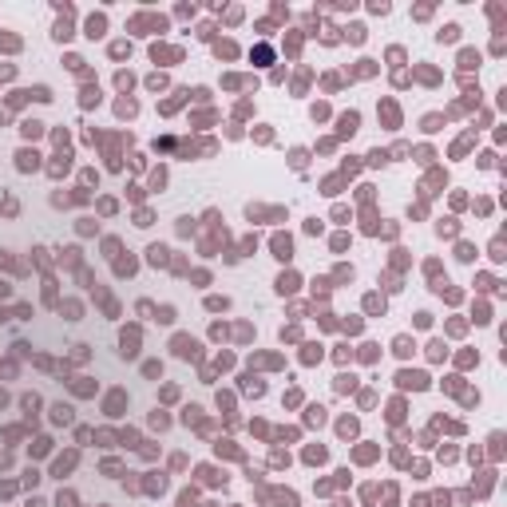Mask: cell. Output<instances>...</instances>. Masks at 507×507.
Masks as SVG:
<instances>
[{
  "instance_id": "4fadbf2b",
  "label": "cell",
  "mask_w": 507,
  "mask_h": 507,
  "mask_svg": "<svg viewBox=\"0 0 507 507\" xmlns=\"http://www.w3.org/2000/svg\"><path fill=\"white\" fill-rule=\"evenodd\" d=\"M115 273H119V278L135 273V258H119V262H115Z\"/></svg>"
},
{
  "instance_id": "f1b7e54d",
  "label": "cell",
  "mask_w": 507,
  "mask_h": 507,
  "mask_svg": "<svg viewBox=\"0 0 507 507\" xmlns=\"http://www.w3.org/2000/svg\"><path fill=\"white\" fill-rule=\"evenodd\" d=\"M179 507H194V492H182L179 495Z\"/></svg>"
},
{
  "instance_id": "d4e9b609",
  "label": "cell",
  "mask_w": 507,
  "mask_h": 507,
  "mask_svg": "<svg viewBox=\"0 0 507 507\" xmlns=\"http://www.w3.org/2000/svg\"><path fill=\"white\" fill-rule=\"evenodd\" d=\"M492 258H495V262H503V258H507V253H503V242H499V238L492 242Z\"/></svg>"
},
{
  "instance_id": "ffe728a7",
  "label": "cell",
  "mask_w": 507,
  "mask_h": 507,
  "mask_svg": "<svg viewBox=\"0 0 507 507\" xmlns=\"http://www.w3.org/2000/svg\"><path fill=\"white\" fill-rule=\"evenodd\" d=\"M305 460H309V463H321V460H325V448H309V452H305Z\"/></svg>"
},
{
  "instance_id": "f546056e",
  "label": "cell",
  "mask_w": 507,
  "mask_h": 507,
  "mask_svg": "<svg viewBox=\"0 0 507 507\" xmlns=\"http://www.w3.org/2000/svg\"><path fill=\"white\" fill-rule=\"evenodd\" d=\"M12 492H16L12 483H0V499H4V495H12Z\"/></svg>"
},
{
  "instance_id": "3957f363",
  "label": "cell",
  "mask_w": 507,
  "mask_h": 507,
  "mask_svg": "<svg viewBox=\"0 0 507 507\" xmlns=\"http://www.w3.org/2000/svg\"><path fill=\"white\" fill-rule=\"evenodd\" d=\"M396 385H400V388H428V376H424V373H400V376H396Z\"/></svg>"
},
{
  "instance_id": "6da1fadb",
  "label": "cell",
  "mask_w": 507,
  "mask_h": 507,
  "mask_svg": "<svg viewBox=\"0 0 507 507\" xmlns=\"http://www.w3.org/2000/svg\"><path fill=\"white\" fill-rule=\"evenodd\" d=\"M171 349H175V357H182V361H194V357H198V341H194V337H175V341H171Z\"/></svg>"
},
{
  "instance_id": "5bb4252c",
  "label": "cell",
  "mask_w": 507,
  "mask_h": 507,
  "mask_svg": "<svg viewBox=\"0 0 507 507\" xmlns=\"http://www.w3.org/2000/svg\"><path fill=\"white\" fill-rule=\"evenodd\" d=\"M123 400H127V396H123V392H115V396H111V400H107V416H119V408H123Z\"/></svg>"
},
{
  "instance_id": "484cf974",
  "label": "cell",
  "mask_w": 507,
  "mask_h": 507,
  "mask_svg": "<svg viewBox=\"0 0 507 507\" xmlns=\"http://www.w3.org/2000/svg\"><path fill=\"white\" fill-rule=\"evenodd\" d=\"M357 432V420H341V436H353Z\"/></svg>"
},
{
  "instance_id": "8fae6325",
  "label": "cell",
  "mask_w": 507,
  "mask_h": 507,
  "mask_svg": "<svg viewBox=\"0 0 507 507\" xmlns=\"http://www.w3.org/2000/svg\"><path fill=\"white\" fill-rule=\"evenodd\" d=\"M20 408H24L28 416H36V408H40V396H36V392H28V396H20Z\"/></svg>"
},
{
  "instance_id": "d6986e66",
  "label": "cell",
  "mask_w": 507,
  "mask_h": 507,
  "mask_svg": "<svg viewBox=\"0 0 507 507\" xmlns=\"http://www.w3.org/2000/svg\"><path fill=\"white\" fill-rule=\"evenodd\" d=\"M40 131H44V123H36V119L24 123V135H28V139H40Z\"/></svg>"
},
{
  "instance_id": "7c38bea8",
  "label": "cell",
  "mask_w": 507,
  "mask_h": 507,
  "mask_svg": "<svg viewBox=\"0 0 507 507\" xmlns=\"http://www.w3.org/2000/svg\"><path fill=\"white\" fill-rule=\"evenodd\" d=\"M365 309H369V313H385V298L369 293V298H365Z\"/></svg>"
},
{
  "instance_id": "7a4b0ae2",
  "label": "cell",
  "mask_w": 507,
  "mask_h": 507,
  "mask_svg": "<svg viewBox=\"0 0 507 507\" xmlns=\"http://www.w3.org/2000/svg\"><path fill=\"white\" fill-rule=\"evenodd\" d=\"M273 258H282V262L293 258V238H289V234H278V238H273Z\"/></svg>"
},
{
  "instance_id": "52a82bcc",
  "label": "cell",
  "mask_w": 507,
  "mask_h": 507,
  "mask_svg": "<svg viewBox=\"0 0 507 507\" xmlns=\"http://www.w3.org/2000/svg\"><path fill=\"white\" fill-rule=\"evenodd\" d=\"M357 123H361V115H357V111L341 115V135H353V131H357Z\"/></svg>"
},
{
  "instance_id": "277c9868",
  "label": "cell",
  "mask_w": 507,
  "mask_h": 507,
  "mask_svg": "<svg viewBox=\"0 0 507 507\" xmlns=\"http://www.w3.org/2000/svg\"><path fill=\"white\" fill-rule=\"evenodd\" d=\"M119 345H123V349H119L123 357H135V353H139V349H135V345H139V333H135V329H131V333H127V329H123V337H119Z\"/></svg>"
},
{
  "instance_id": "4316f807",
  "label": "cell",
  "mask_w": 507,
  "mask_h": 507,
  "mask_svg": "<svg viewBox=\"0 0 507 507\" xmlns=\"http://www.w3.org/2000/svg\"><path fill=\"white\" fill-rule=\"evenodd\" d=\"M159 321H166V325H171V321H175V309H171V305H163V309H159Z\"/></svg>"
},
{
  "instance_id": "7402d4cb",
  "label": "cell",
  "mask_w": 507,
  "mask_h": 507,
  "mask_svg": "<svg viewBox=\"0 0 507 507\" xmlns=\"http://www.w3.org/2000/svg\"><path fill=\"white\" fill-rule=\"evenodd\" d=\"M369 163H373V166H385V163H388V151H373V155H369Z\"/></svg>"
},
{
  "instance_id": "603a6c76",
  "label": "cell",
  "mask_w": 507,
  "mask_h": 507,
  "mask_svg": "<svg viewBox=\"0 0 507 507\" xmlns=\"http://www.w3.org/2000/svg\"><path fill=\"white\" fill-rule=\"evenodd\" d=\"M253 60H258V64H269V60H273V52H269V48H258V52H253Z\"/></svg>"
},
{
  "instance_id": "44dd1931",
  "label": "cell",
  "mask_w": 507,
  "mask_h": 507,
  "mask_svg": "<svg viewBox=\"0 0 507 507\" xmlns=\"http://www.w3.org/2000/svg\"><path fill=\"white\" fill-rule=\"evenodd\" d=\"M436 230H440V238H452V234H456V222L448 218V222H440V226H436Z\"/></svg>"
},
{
  "instance_id": "30bf717a",
  "label": "cell",
  "mask_w": 507,
  "mask_h": 507,
  "mask_svg": "<svg viewBox=\"0 0 507 507\" xmlns=\"http://www.w3.org/2000/svg\"><path fill=\"white\" fill-rule=\"evenodd\" d=\"M52 420H56V424H72V408H68V404H56V408H52Z\"/></svg>"
},
{
  "instance_id": "cb8c5ba5",
  "label": "cell",
  "mask_w": 507,
  "mask_h": 507,
  "mask_svg": "<svg viewBox=\"0 0 507 507\" xmlns=\"http://www.w3.org/2000/svg\"><path fill=\"white\" fill-rule=\"evenodd\" d=\"M305 361H309V365H313V361H321V349H317V345H305Z\"/></svg>"
},
{
  "instance_id": "9c48e42d",
  "label": "cell",
  "mask_w": 507,
  "mask_h": 507,
  "mask_svg": "<svg viewBox=\"0 0 507 507\" xmlns=\"http://www.w3.org/2000/svg\"><path fill=\"white\" fill-rule=\"evenodd\" d=\"M293 289H298V278H293V273H282V278H278V293H293Z\"/></svg>"
},
{
  "instance_id": "2e32d148",
  "label": "cell",
  "mask_w": 507,
  "mask_h": 507,
  "mask_svg": "<svg viewBox=\"0 0 507 507\" xmlns=\"http://www.w3.org/2000/svg\"><path fill=\"white\" fill-rule=\"evenodd\" d=\"M305 420H309V424H321V420H325V408H321V404H313V408L305 412Z\"/></svg>"
},
{
  "instance_id": "ba28073f",
  "label": "cell",
  "mask_w": 507,
  "mask_h": 507,
  "mask_svg": "<svg viewBox=\"0 0 507 507\" xmlns=\"http://www.w3.org/2000/svg\"><path fill=\"white\" fill-rule=\"evenodd\" d=\"M75 468V452H68V456H60V460H56V476L64 479V472H72Z\"/></svg>"
},
{
  "instance_id": "8992f818",
  "label": "cell",
  "mask_w": 507,
  "mask_h": 507,
  "mask_svg": "<svg viewBox=\"0 0 507 507\" xmlns=\"http://www.w3.org/2000/svg\"><path fill=\"white\" fill-rule=\"evenodd\" d=\"M147 262H151V266H166V262H171V250H166V246H151Z\"/></svg>"
},
{
  "instance_id": "5b68a950",
  "label": "cell",
  "mask_w": 507,
  "mask_h": 507,
  "mask_svg": "<svg viewBox=\"0 0 507 507\" xmlns=\"http://www.w3.org/2000/svg\"><path fill=\"white\" fill-rule=\"evenodd\" d=\"M16 166H20V171H36V166H40V155H36V151H20V155H16Z\"/></svg>"
},
{
  "instance_id": "ac0fdd59",
  "label": "cell",
  "mask_w": 507,
  "mask_h": 507,
  "mask_svg": "<svg viewBox=\"0 0 507 507\" xmlns=\"http://www.w3.org/2000/svg\"><path fill=\"white\" fill-rule=\"evenodd\" d=\"M143 373L155 381V376H163V365H159V361H147V365H143Z\"/></svg>"
},
{
  "instance_id": "9a60e30c",
  "label": "cell",
  "mask_w": 507,
  "mask_h": 507,
  "mask_svg": "<svg viewBox=\"0 0 507 507\" xmlns=\"http://www.w3.org/2000/svg\"><path fill=\"white\" fill-rule=\"evenodd\" d=\"M392 349H396L400 357H408V353H412V341H408V337H396V341H392Z\"/></svg>"
},
{
  "instance_id": "e0dca14e",
  "label": "cell",
  "mask_w": 507,
  "mask_h": 507,
  "mask_svg": "<svg viewBox=\"0 0 507 507\" xmlns=\"http://www.w3.org/2000/svg\"><path fill=\"white\" fill-rule=\"evenodd\" d=\"M206 309H210V313H218V309H230V301H226V298H206Z\"/></svg>"
},
{
  "instance_id": "83f0119b",
  "label": "cell",
  "mask_w": 507,
  "mask_h": 507,
  "mask_svg": "<svg viewBox=\"0 0 507 507\" xmlns=\"http://www.w3.org/2000/svg\"><path fill=\"white\" fill-rule=\"evenodd\" d=\"M353 388V376H337V392H349Z\"/></svg>"
}]
</instances>
